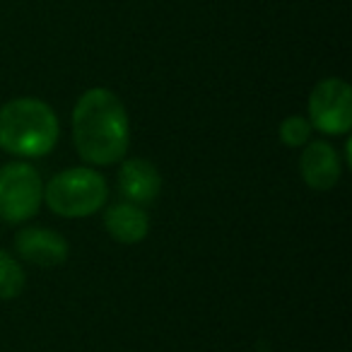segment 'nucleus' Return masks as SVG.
<instances>
[{
  "label": "nucleus",
  "mask_w": 352,
  "mask_h": 352,
  "mask_svg": "<svg viewBox=\"0 0 352 352\" xmlns=\"http://www.w3.org/2000/svg\"><path fill=\"white\" fill-rule=\"evenodd\" d=\"M73 140L80 157L89 164L109 166L128 152L131 126L123 102L111 89L94 87L73 109Z\"/></svg>",
  "instance_id": "nucleus-1"
},
{
  "label": "nucleus",
  "mask_w": 352,
  "mask_h": 352,
  "mask_svg": "<svg viewBox=\"0 0 352 352\" xmlns=\"http://www.w3.org/2000/svg\"><path fill=\"white\" fill-rule=\"evenodd\" d=\"M58 142V118L46 102L20 97L0 107V150L15 157H44Z\"/></svg>",
  "instance_id": "nucleus-2"
},
{
  "label": "nucleus",
  "mask_w": 352,
  "mask_h": 352,
  "mask_svg": "<svg viewBox=\"0 0 352 352\" xmlns=\"http://www.w3.org/2000/svg\"><path fill=\"white\" fill-rule=\"evenodd\" d=\"M109 186L104 176L87 166H73L51 176L44 186V201L56 215L63 217H89L107 203Z\"/></svg>",
  "instance_id": "nucleus-3"
},
{
  "label": "nucleus",
  "mask_w": 352,
  "mask_h": 352,
  "mask_svg": "<svg viewBox=\"0 0 352 352\" xmlns=\"http://www.w3.org/2000/svg\"><path fill=\"white\" fill-rule=\"evenodd\" d=\"M44 203V182L27 162L0 166V217L6 222H27Z\"/></svg>",
  "instance_id": "nucleus-4"
},
{
  "label": "nucleus",
  "mask_w": 352,
  "mask_h": 352,
  "mask_svg": "<svg viewBox=\"0 0 352 352\" xmlns=\"http://www.w3.org/2000/svg\"><path fill=\"white\" fill-rule=\"evenodd\" d=\"M309 123L326 135H345L352 126V89L345 80L326 78L309 97Z\"/></svg>",
  "instance_id": "nucleus-5"
},
{
  "label": "nucleus",
  "mask_w": 352,
  "mask_h": 352,
  "mask_svg": "<svg viewBox=\"0 0 352 352\" xmlns=\"http://www.w3.org/2000/svg\"><path fill=\"white\" fill-rule=\"evenodd\" d=\"M15 249L27 263L39 268H56L68 258V241L54 230L27 227L15 236Z\"/></svg>",
  "instance_id": "nucleus-6"
},
{
  "label": "nucleus",
  "mask_w": 352,
  "mask_h": 352,
  "mask_svg": "<svg viewBox=\"0 0 352 352\" xmlns=\"http://www.w3.org/2000/svg\"><path fill=\"white\" fill-rule=\"evenodd\" d=\"M299 171L302 179L307 182L309 188L314 191H328L338 184L340 179V157H338L336 147L326 140H314L307 142L299 160Z\"/></svg>",
  "instance_id": "nucleus-7"
},
{
  "label": "nucleus",
  "mask_w": 352,
  "mask_h": 352,
  "mask_svg": "<svg viewBox=\"0 0 352 352\" xmlns=\"http://www.w3.org/2000/svg\"><path fill=\"white\" fill-rule=\"evenodd\" d=\"M162 188V176L152 162L142 160V157H133L121 164L118 171V191L123 193L126 203L133 206H150L155 198L160 196Z\"/></svg>",
  "instance_id": "nucleus-8"
},
{
  "label": "nucleus",
  "mask_w": 352,
  "mask_h": 352,
  "mask_svg": "<svg viewBox=\"0 0 352 352\" xmlns=\"http://www.w3.org/2000/svg\"><path fill=\"white\" fill-rule=\"evenodd\" d=\"M104 227L118 244H138L150 232V220L145 210L133 203H116L104 215Z\"/></svg>",
  "instance_id": "nucleus-9"
},
{
  "label": "nucleus",
  "mask_w": 352,
  "mask_h": 352,
  "mask_svg": "<svg viewBox=\"0 0 352 352\" xmlns=\"http://www.w3.org/2000/svg\"><path fill=\"white\" fill-rule=\"evenodd\" d=\"M25 283L27 278L22 265L10 254L0 249V302L20 297V292L25 289Z\"/></svg>",
  "instance_id": "nucleus-10"
},
{
  "label": "nucleus",
  "mask_w": 352,
  "mask_h": 352,
  "mask_svg": "<svg viewBox=\"0 0 352 352\" xmlns=\"http://www.w3.org/2000/svg\"><path fill=\"white\" fill-rule=\"evenodd\" d=\"M311 135V123L304 116H287L280 123V140L287 147H302L309 142Z\"/></svg>",
  "instance_id": "nucleus-11"
}]
</instances>
